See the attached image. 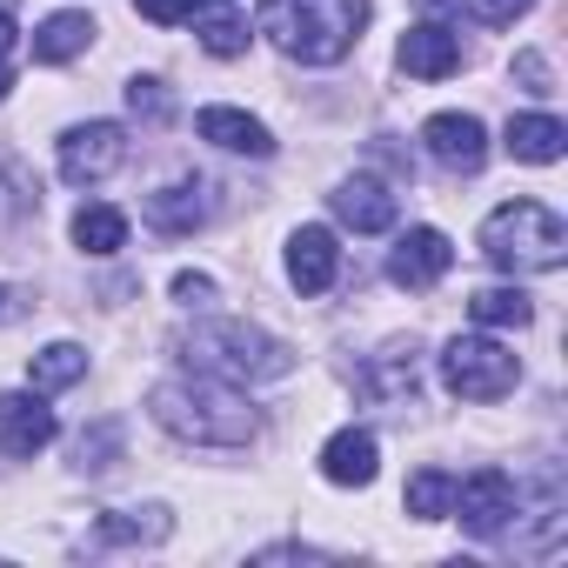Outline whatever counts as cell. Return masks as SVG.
<instances>
[{"instance_id":"6da1fadb","label":"cell","mask_w":568,"mask_h":568,"mask_svg":"<svg viewBox=\"0 0 568 568\" xmlns=\"http://www.w3.org/2000/svg\"><path fill=\"white\" fill-rule=\"evenodd\" d=\"M148 415L187 442V448H247L261 435V415L234 395V382H214V375H181V382H154L148 388Z\"/></svg>"},{"instance_id":"7a4b0ae2","label":"cell","mask_w":568,"mask_h":568,"mask_svg":"<svg viewBox=\"0 0 568 568\" xmlns=\"http://www.w3.org/2000/svg\"><path fill=\"white\" fill-rule=\"evenodd\" d=\"M362 28H368V0H261V34L302 68L348 61Z\"/></svg>"},{"instance_id":"3957f363","label":"cell","mask_w":568,"mask_h":568,"mask_svg":"<svg viewBox=\"0 0 568 568\" xmlns=\"http://www.w3.org/2000/svg\"><path fill=\"white\" fill-rule=\"evenodd\" d=\"M174 355L194 375H214V382H281V375L295 368V348L288 342L267 335V328H254V322H234V315L181 328L174 335Z\"/></svg>"},{"instance_id":"277c9868","label":"cell","mask_w":568,"mask_h":568,"mask_svg":"<svg viewBox=\"0 0 568 568\" xmlns=\"http://www.w3.org/2000/svg\"><path fill=\"white\" fill-rule=\"evenodd\" d=\"M481 254L501 267V274H555L568 261V227L555 207L541 201H501L488 221H481Z\"/></svg>"},{"instance_id":"5b68a950","label":"cell","mask_w":568,"mask_h":568,"mask_svg":"<svg viewBox=\"0 0 568 568\" xmlns=\"http://www.w3.org/2000/svg\"><path fill=\"white\" fill-rule=\"evenodd\" d=\"M442 382H448L455 402H501L521 382V362L495 335H455L442 348Z\"/></svg>"},{"instance_id":"8992f818","label":"cell","mask_w":568,"mask_h":568,"mask_svg":"<svg viewBox=\"0 0 568 568\" xmlns=\"http://www.w3.org/2000/svg\"><path fill=\"white\" fill-rule=\"evenodd\" d=\"M121 161H128V128L121 121H81V128L61 134V181H74V187L108 181Z\"/></svg>"},{"instance_id":"52a82bcc","label":"cell","mask_w":568,"mask_h":568,"mask_svg":"<svg viewBox=\"0 0 568 568\" xmlns=\"http://www.w3.org/2000/svg\"><path fill=\"white\" fill-rule=\"evenodd\" d=\"M448 515H462L468 535L495 541V535L521 515V495H515V481H508L501 468H475L468 481H455V508H448Z\"/></svg>"},{"instance_id":"ba28073f","label":"cell","mask_w":568,"mask_h":568,"mask_svg":"<svg viewBox=\"0 0 568 568\" xmlns=\"http://www.w3.org/2000/svg\"><path fill=\"white\" fill-rule=\"evenodd\" d=\"M54 435H61V422H54V408L41 402V388H28V395H0V455L34 462Z\"/></svg>"},{"instance_id":"9c48e42d","label":"cell","mask_w":568,"mask_h":568,"mask_svg":"<svg viewBox=\"0 0 568 568\" xmlns=\"http://www.w3.org/2000/svg\"><path fill=\"white\" fill-rule=\"evenodd\" d=\"M455 267V247H448V234L442 227H408L402 241H395V254H388V281L395 288H435V281Z\"/></svg>"},{"instance_id":"30bf717a","label":"cell","mask_w":568,"mask_h":568,"mask_svg":"<svg viewBox=\"0 0 568 568\" xmlns=\"http://www.w3.org/2000/svg\"><path fill=\"white\" fill-rule=\"evenodd\" d=\"M422 148L448 168V174H481L488 168V128L475 114H435L422 128Z\"/></svg>"},{"instance_id":"8fae6325","label":"cell","mask_w":568,"mask_h":568,"mask_svg":"<svg viewBox=\"0 0 568 568\" xmlns=\"http://www.w3.org/2000/svg\"><path fill=\"white\" fill-rule=\"evenodd\" d=\"M335 274H342V247L328 227H295L288 234V281L302 295H328L335 288Z\"/></svg>"},{"instance_id":"7c38bea8","label":"cell","mask_w":568,"mask_h":568,"mask_svg":"<svg viewBox=\"0 0 568 568\" xmlns=\"http://www.w3.org/2000/svg\"><path fill=\"white\" fill-rule=\"evenodd\" d=\"M395 61H402V74H415V81H448V74L462 68V34H455V28L422 21V28H408V34H402Z\"/></svg>"},{"instance_id":"4fadbf2b","label":"cell","mask_w":568,"mask_h":568,"mask_svg":"<svg viewBox=\"0 0 568 568\" xmlns=\"http://www.w3.org/2000/svg\"><path fill=\"white\" fill-rule=\"evenodd\" d=\"M328 207H335V221L355 227V234H382V227H395V194H388L375 174H348V181L328 194Z\"/></svg>"},{"instance_id":"5bb4252c","label":"cell","mask_w":568,"mask_h":568,"mask_svg":"<svg viewBox=\"0 0 568 568\" xmlns=\"http://www.w3.org/2000/svg\"><path fill=\"white\" fill-rule=\"evenodd\" d=\"M207 214H214V201H207V181L201 174L168 181L161 194H148V227H161V234H194Z\"/></svg>"},{"instance_id":"9a60e30c","label":"cell","mask_w":568,"mask_h":568,"mask_svg":"<svg viewBox=\"0 0 568 568\" xmlns=\"http://www.w3.org/2000/svg\"><path fill=\"white\" fill-rule=\"evenodd\" d=\"M375 468H382V448H375L368 428H342V435H328V448H322V475H328L335 488H368Z\"/></svg>"},{"instance_id":"2e32d148","label":"cell","mask_w":568,"mask_h":568,"mask_svg":"<svg viewBox=\"0 0 568 568\" xmlns=\"http://www.w3.org/2000/svg\"><path fill=\"white\" fill-rule=\"evenodd\" d=\"M194 128H201V141H214V148H227V154H254V161L274 154V134H267L254 114H241V108H201Z\"/></svg>"},{"instance_id":"e0dca14e","label":"cell","mask_w":568,"mask_h":568,"mask_svg":"<svg viewBox=\"0 0 568 568\" xmlns=\"http://www.w3.org/2000/svg\"><path fill=\"white\" fill-rule=\"evenodd\" d=\"M194 34H201V48L214 54V61H241L247 54V14L234 8V0H194Z\"/></svg>"},{"instance_id":"ac0fdd59","label":"cell","mask_w":568,"mask_h":568,"mask_svg":"<svg viewBox=\"0 0 568 568\" xmlns=\"http://www.w3.org/2000/svg\"><path fill=\"white\" fill-rule=\"evenodd\" d=\"M501 148H508L515 161H528V168H548V161H561L568 128H561L555 114H515V121H508V134H501Z\"/></svg>"},{"instance_id":"d6986e66","label":"cell","mask_w":568,"mask_h":568,"mask_svg":"<svg viewBox=\"0 0 568 568\" xmlns=\"http://www.w3.org/2000/svg\"><path fill=\"white\" fill-rule=\"evenodd\" d=\"M415 388H422L415 342H395V348H382V355L362 368V395H375V402H408Z\"/></svg>"},{"instance_id":"ffe728a7","label":"cell","mask_w":568,"mask_h":568,"mask_svg":"<svg viewBox=\"0 0 568 568\" xmlns=\"http://www.w3.org/2000/svg\"><path fill=\"white\" fill-rule=\"evenodd\" d=\"M88 41H94V21H88V14H48V21L34 28V61H41V68H61V61H74V54H88Z\"/></svg>"},{"instance_id":"44dd1931","label":"cell","mask_w":568,"mask_h":568,"mask_svg":"<svg viewBox=\"0 0 568 568\" xmlns=\"http://www.w3.org/2000/svg\"><path fill=\"white\" fill-rule=\"evenodd\" d=\"M74 247H81V254H121V247H128V214L108 207V201L81 207V214H74Z\"/></svg>"},{"instance_id":"7402d4cb","label":"cell","mask_w":568,"mask_h":568,"mask_svg":"<svg viewBox=\"0 0 568 568\" xmlns=\"http://www.w3.org/2000/svg\"><path fill=\"white\" fill-rule=\"evenodd\" d=\"M402 508H408L415 521H442V515L455 508V475H448V468H415L408 488H402Z\"/></svg>"},{"instance_id":"603a6c76","label":"cell","mask_w":568,"mask_h":568,"mask_svg":"<svg viewBox=\"0 0 568 568\" xmlns=\"http://www.w3.org/2000/svg\"><path fill=\"white\" fill-rule=\"evenodd\" d=\"M468 315H475V328H528L535 302L521 288H481V295H468Z\"/></svg>"},{"instance_id":"cb8c5ba5","label":"cell","mask_w":568,"mask_h":568,"mask_svg":"<svg viewBox=\"0 0 568 568\" xmlns=\"http://www.w3.org/2000/svg\"><path fill=\"white\" fill-rule=\"evenodd\" d=\"M88 375V348H74V342H54V348H41L34 362H28V382L41 388V395H54V388H74Z\"/></svg>"},{"instance_id":"d4e9b609","label":"cell","mask_w":568,"mask_h":568,"mask_svg":"<svg viewBox=\"0 0 568 568\" xmlns=\"http://www.w3.org/2000/svg\"><path fill=\"white\" fill-rule=\"evenodd\" d=\"M141 515H148V521H134V515H101L88 541H94V548H121V541H161V535L174 528L168 508H141Z\"/></svg>"},{"instance_id":"484cf974","label":"cell","mask_w":568,"mask_h":568,"mask_svg":"<svg viewBox=\"0 0 568 568\" xmlns=\"http://www.w3.org/2000/svg\"><path fill=\"white\" fill-rule=\"evenodd\" d=\"M114 442H121V428H114V422H101L94 435H81V468H88V475L114 468V462H108V455H114Z\"/></svg>"},{"instance_id":"4316f807","label":"cell","mask_w":568,"mask_h":568,"mask_svg":"<svg viewBox=\"0 0 568 568\" xmlns=\"http://www.w3.org/2000/svg\"><path fill=\"white\" fill-rule=\"evenodd\" d=\"M128 108L148 114V121H161V114H168V88H161L154 74H141V81H128Z\"/></svg>"},{"instance_id":"83f0119b","label":"cell","mask_w":568,"mask_h":568,"mask_svg":"<svg viewBox=\"0 0 568 568\" xmlns=\"http://www.w3.org/2000/svg\"><path fill=\"white\" fill-rule=\"evenodd\" d=\"M134 14L154 21V28H181V21L194 14V0H134Z\"/></svg>"},{"instance_id":"f1b7e54d","label":"cell","mask_w":568,"mask_h":568,"mask_svg":"<svg viewBox=\"0 0 568 568\" xmlns=\"http://www.w3.org/2000/svg\"><path fill=\"white\" fill-rule=\"evenodd\" d=\"M174 302L207 308V302H214V281H207V274H194V267H187V274H174Z\"/></svg>"},{"instance_id":"f546056e","label":"cell","mask_w":568,"mask_h":568,"mask_svg":"<svg viewBox=\"0 0 568 568\" xmlns=\"http://www.w3.org/2000/svg\"><path fill=\"white\" fill-rule=\"evenodd\" d=\"M515 81H521L528 94H555V81H548V61H541V54H515Z\"/></svg>"},{"instance_id":"4dcf8cb0","label":"cell","mask_w":568,"mask_h":568,"mask_svg":"<svg viewBox=\"0 0 568 568\" xmlns=\"http://www.w3.org/2000/svg\"><path fill=\"white\" fill-rule=\"evenodd\" d=\"M528 8H535V0H481V14H488L495 28H515V21H521Z\"/></svg>"},{"instance_id":"1f68e13d","label":"cell","mask_w":568,"mask_h":568,"mask_svg":"<svg viewBox=\"0 0 568 568\" xmlns=\"http://www.w3.org/2000/svg\"><path fill=\"white\" fill-rule=\"evenodd\" d=\"M8 54H14V21H8V8H0V68H8Z\"/></svg>"},{"instance_id":"d6a6232c","label":"cell","mask_w":568,"mask_h":568,"mask_svg":"<svg viewBox=\"0 0 568 568\" xmlns=\"http://www.w3.org/2000/svg\"><path fill=\"white\" fill-rule=\"evenodd\" d=\"M8 88H14V74H8V68H0V101H8Z\"/></svg>"},{"instance_id":"836d02e7","label":"cell","mask_w":568,"mask_h":568,"mask_svg":"<svg viewBox=\"0 0 568 568\" xmlns=\"http://www.w3.org/2000/svg\"><path fill=\"white\" fill-rule=\"evenodd\" d=\"M0 302H8V288H0Z\"/></svg>"}]
</instances>
